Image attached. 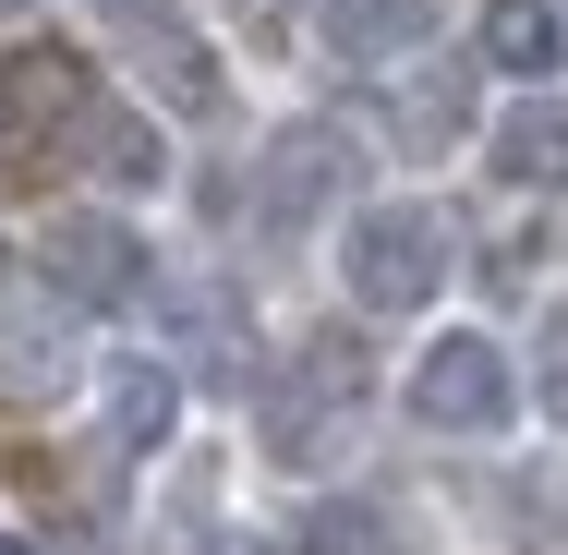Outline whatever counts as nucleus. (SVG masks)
<instances>
[{"label": "nucleus", "instance_id": "9b49d317", "mask_svg": "<svg viewBox=\"0 0 568 555\" xmlns=\"http://www.w3.org/2000/svg\"><path fill=\"white\" fill-rule=\"evenodd\" d=\"M436 24H448V0H327V37H339V61H363V73H399Z\"/></svg>", "mask_w": 568, "mask_h": 555}, {"label": "nucleus", "instance_id": "4468645a", "mask_svg": "<svg viewBox=\"0 0 568 555\" xmlns=\"http://www.w3.org/2000/svg\"><path fill=\"white\" fill-rule=\"evenodd\" d=\"M545 423H568V338H557V362H545Z\"/></svg>", "mask_w": 568, "mask_h": 555}, {"label": "nucleus", "instance_id": "f03ea898", "mask_svg": "<svg viewBox=\"0 0 568 555\" xmlns=\"http://www.w3.org/2000/svg\"><path fill=\"white\" fill-rule=\"evenodd\" d=\"M399 399H412L424 435H508L520 423V362H508V338H484V327H436L412 350Z\"/></svg>", "mask_w": 568, "mask_h": 555}, {"label": "nucleus", "instance_id": "0eeeda50", "mask_svg": "<svg viewBox=\"0 0 568 555\" xmlns=\"http://www.w3.org/2000/svg\"><path fill=\"white\" fill-rule=\"evenodd\" d=\"M484 169H496L508 194H532V206L568 194V97L557 85H520L508 110L484 121Z\"/></svg>", "mask_w": 568, "mask_h": 555}, {"label": "nucleus", "instance_id": "6e6552de", "mask_svg": "<svg viewBox=\"0 0 568 555\" xmlns=\"http://www.w3.org/2000/svg\"><path fill=\"white\" fill-rule=\"evenodd\" d=\"M98 435H110L121 459H158V446L182 435V362H158V350L98 362Z\"/></svg>", "mask_w": 568, "mask_h": 555}, {"label": "nucleus", "instance_id": "dca6fc26", "mask_svg": "<svg viewBox=\"0 0 568 555\" xmlns=\"http://www.w3.org/2000/svg\"><path fill=\"white\" fill-rule=\"evenodd\" d=\"M0 555H37V544H12V532H0Z\"/></svg>", "mask_w": 568, "mask_h": 555}, {"label": "nucleus", "instance_id": "9d476101", "mask_svg": "<svg viewBox=\"0 0 568 555\" xmlns=\"http://www.w3.org/2000/svg\"><path fill=\"white\" fill-rule=\"evenodd\" d=\"M387 145L424 169V157H448V145H471V73H387Z\"/></svg>", "mask_w": 568, "mask_h": 555}, {"label": "nucleus", "instance_id": "2eb2a0df", "mask_svg": "<svg viewBox=\"0 0 568 555\" xmlns=\"http://www.w3.org/2000/svg\"><path fill=\"white\" fill-rule=\"evenodd\" d=\"M12 12H37V0H0V24H12Z\"/></svg>", "mask_w": 568, "mask_h": 555}, {"label": "nucleus", "instance_id": "39448f33", "mask_svg": "<svg viewBox=\"0 0 568 555\" xmlns=\"http://www.w3.org/2000/svg\"><path fill=\"white\" fill-rule=\"evenodd\" d=\"M98 24H110L121 61L145 73L158 110H219V49L182 24V0H98Z\"/></svg>", "mask_w": 568, "mask_h": 555}, {"label": "nucleus", "instance_id": "ddd939ff", "mask_svg": "<svg viewBox=\"0 0 568 555\" xmlns=\"http://www.w3.org/2000/svg\"><path fill=\"white\" fill-rule=\"evenodd\" d=\"M291 544L303 555H412V520L375 507V495H315V507L291 520Z\"/></svg>", "mask_w": 568, "mask_h": 555}, {"label": "nucleus", "instance_id": "7ed1b4c3", "mask_svg": "<svg viewBox=\"0 0 568 555\" xmlns=\"http://www.w3.org/2000/svg\"><path fill=\"white\" fill-rule=\"evenodd\" d=\"M363 411H375V374L351 362L339 338H315V350H291L278 387H266V446H278L291 471H315V459H339V446H351Z\"/></svg>", "mask_w": 568, "mask_h": 555}, {"label": "nucleus", "instance_id": "f3484780", "mask_svg": "<svg viewBox=\"0 0 568 555\" xmlns=\"http://www.w3.org/2000/svg\"><path fill=\"white\" fill-rule=\"evenodd\" d=\"M557 12H568V0H557Z\"/></svg>", "mask_w": 568, "mask_h": 555}, {"label": "nucleus", "instance_id": "f257e3e1", "mask_svg": "<svg viewBox=\"0 0 568 555\" xmlns=\"http://www.w3.org/2000/svg\"><path fill=\"white\" fill-rule=\"evenodd\" d=\"M339 290L363 315H424L448 290V218L424 194H363V206H339Z\"/></svg>", "mask_w": 568, "mask_h": 555}, {"label": "nucleus", "instance_id": "423d86ee", "mask_svg": "<svg viewBox=\"0 0 568 555\" xmlns=\"http://www.w3.org/2000/svg\"><path fill=\"white\" fill-rule=\"evenodd\" d=\"M37 266H49L61 302H133V290H145V241H133V218H110V206H61L49 241H37Z\"/></svg>", "mask_w": 568, "mask_h": 555}, {"label": "nucleus", "instance_id": "f8f14e48", "mask_svg": "<svg viewBox=\"0 0 568 555\" xmlns=\"http://www.w3.org/2000/svg\"><path fill=\"white\" fill-rule=\"evenodd\" d=\"M73 145L110 169L121 194H158V182H170V145H158V121H145V110H121V97H85V110H73Z\"/></svg>", "mask_w": 568, "mask_h": 555}, {"label": "nucleus", "instance_id": "1a4fd4ad", "mask_svg": "<svg viewBox=\"0 0 568 555\" xmlns=\"http://www.w3.org/2000/svg\"><path fill=\"white\" fill-rule=\"evenodd\" d=\"M471 61L508 73V85H545V73H568V12L557 0H484L471 12Z\"/></svg>", "mask_w": 568, "mask_h": 555}, {"label": "nucleus", "instance_id": "20e7f679", "mask_svg": "<svg viewBox=\"0 0 568 555\" xmlns=\"http://www.w3.org/2000/svg\"><path fill=\"white\" fill-rule=\"evenodd\" d=\"M339 206H351V133L339 121H291L266 145V169H254V218L278 229V241H303V229H327Z\"/></svg>", "mask_w": 568, "mask_h": 555}]
</instances>
